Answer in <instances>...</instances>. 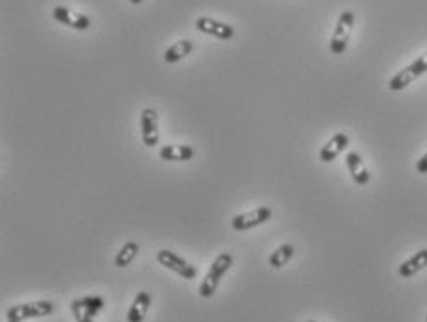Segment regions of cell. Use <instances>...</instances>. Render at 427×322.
<instances>
[{"label": "cell", "instance_id": "cell-1", "mask_svg": "<svg viewBox=\"0 0 427 322\" xmlns=\"http://www.w3.org/2000/svg\"><path fill=\"white\" fill-rule=\"evenodd\" d=\"M233 265V256L227 252L218 254L215 258V261L211 263L209 270H207L206 278L202 280L200 286V296L202 298H211L216 293L218 286H220L222 278L226 275L227 270L232 269Z\"/></svg>", "mask_w": 427, "mask_h": 322}, {"label": "cell", "instance_id": "cell-2", "mask_svg": "<svg viewBox=\"0 0 427 322\" xmlns=\"http://www.w3.org/2000/svg\"><path fill=\"white\" fill-rule=\"evenodd\" d=\"M354 22H355L354 11L346 10L338 15L335 30H333L331 41H329V50H331L335 56H340V54L346 52L350 37H352V30H354Z\"/></svg>", "mask_w": 427, "mask_h": 322}, {"label": "cell", "instance_id": "cell-3", "mask_svg": "<svg viewBox=\"0 0 427 322\" xmlns=\"http://www.w3.org/2000/svg\"><path fill=\"white\" fill-rule=\"evenodd\" d=\"M54 313V304L48 300L27 302V304H17L6 312V321H27V319H41L48 317Z\"/></svg>", "mask_w": 427, "mask_h": 322}, {"label": "cell", "instance_id": "cell-4", "mask_svg": "<svg viewBox=\"0 0 427 322\" xmlns=\"http://www.w3.org/2000/svg\"><path fill=\"white\" fill-rule=\"evenodd\" d=\"M427 73V52L422 54L420 58H417L412 64H409L407 67L396 73L394 76L389 82V89L391 91H403L409 84H412L414 80H418L420 76Z\"/></svg>", "mask_w": 427, "mask_h": 322}, {"label": "cell", "instance_id": "cell-5", "mask_svg": "<svg viewBox=\"0 0 427 322\" xmlns=\"http://www.w3.org/2000/svg\"><path fill=\"white\" fill-rule=\"evenodd\" d=\"M158 263L163 265L165 269L172 270V272H176L178 276H181L183 280H195L196 278V269L193 267V265L189 263V261H185L181 256H178L176 252H172V250H159L158 252Z\"/></svg>", "mask_w": 427, "mask_h": 322}, {"label": "cell", "instance_id": "cell-6", "mask_svg": "<svg viewBox=\"0 0 427 322\" xmlns=\"http://www.w3.org/2000/svg\"><path fill=\"white\" fill-rule=\"evenodd\" d=\"M270 217H272L270 207H257V210H252L248 213H239V215L233 217L232 228L237 232H246V230H252V228L261 226L267 221H270Z\"/></svg>", "mask_w": 427, "mask_h": 322}, {"label": "cell", "instance_id": "cell-7", "mask_svg": "<svg viewBox=\"0 0 427 322\" xmlns=\"http://www.w3.org/2000/svg\"><path fill=\"white\" fill-rule=\"evenodd\" d=\"M141 138L144 147L148 148H153L159 145L158 111L152 110V108H147L141 113Z\"/></svg>", "mask_w": 427, "mask_h": 322}, {"label": "cell", "instance_id": "cell-8", "mask_svg": "<svg viewBox=\"0 0 427 322\" xmlns=\"http://www.w3.org/2000/svg\"><path fill=\"white\" fill-rule=\"evenodd\" d=\"M52 17L59 24H65V27L73 28V30H80V32H85L91 28V19L84 13H76V11L65 8V6H56L52 10Z\"/></svg>", "mask_w": 427, "mask_h": 322}, {"label": "cell", "instance_id": "cell-9", "mask_svg": "<svg viewBox=\"0 0 427 322\" xmlns=\"http://www.w3.org/2000/svg\"><path fill=\"white\" fill-rule=\"evenodd\" d=\"M195 27L198 28V32L206 34V36H213L216 39H222V41H227L232 39L235 30L230 24H224L220 21H215L211 17H198L195 22Z\"/></svg>", "mask_w": 427, "mask_h": 322}, {"label": "cell", "instance_id": "cell-10", "mask_svg": "<svg viewBox=\"0 0 427 322\" xmlns=\"http://www.w3.org/2000/svg\"><path fill=\"white\" fill-rule=\"evenodd\" d=\"M348 145H350V138L346 133H335V136L322 147L320 161H324V163H331L333 159H337L338 156L346 150Z\"/></svg>", "mask_w": 427, "mask_h": 322}, {"label": "cell", "instance_id": "cell-11", "mask_svg": "<svg viewBox=\"0 0 427 322\" xmlns=\"http://www.w3.org/2000/svg\"><path fill=\"white\" fill-rule=\"evenodd\" d=\"M152 304V295L147 291H141L139 295H135L132 306L128 309V322H142L147 319V313Z\"/></svg>", "mask_w": 427, "mask_h": 322}, {"label": "cell", "instance_id": "cell-12", "mask_svg": "<svg viewBox=\"0 0 427 322\" xmlns=\"http://www.w3.org/2000/svg\"><path fill=\"white\" fill-rule=\"evenodd\" d=\"M159 158L163 161H189L195 158V148L189 145H165L159 148Z\"/></svg>", "mask_w": 427, "mask_h": 322}, {"label": "cell", "instance_id": "cell-13", "mask_svg": "<svg viewBox=\"0 0 427 322\" xmlns=\"http://www.w3.org/2000/svg\"><path fill=\"white\" fill-rule=\"evenodd\" d=\"M426 267H427V249H422V250H418L412 258H409L407 261H403V263L400 265L398 275H400L401 278L409 280V278H412L414 275H418V272L426 269Z\"/></svg>", "mask_w": 427, "mask_h": 322}, {"label": "cell", "instance_id": "cell-14", "mask_svg": "<svg viewBox=\"0 0 427 322\" xmlns=\"http://www.w3.org/2000/svg\"><path fill=\"white\" fill-rule=\"evenodd\" d=\"M346 165H348L350 176L354 178V182L357 185H366L370 182V173L368 169L364 167V161L361 158V154L357 152H350L346 156Z\"/></svg>", "mask_w": 427, "mask_h": 322}, {"label": "cell", "instance_id": "cell-15", "mask_svg": "<svg viewBox=\"0 0 427 322\" xmlns=\"http://www.w3.org/2000/svg\"><path fill=\"white\" fill-rule=\"evenodd\" d=\"M104 307V298L98 295H91V296H84V298H76L70 304V309L80 313H87L91 317H96V313L100 312Z\"/></svg>", "mask_w": 427, "mask_h": 322}, {"label": "cell", "instance_id": "cell-16", "mask_svg": "<svg viewBox=\"0 0 427 322\" xmlns=\"http://www.w3.org/2000/svg\"><path fill=\"white\" fill-rule=\"evenodd\" d=\"M193 50H195V43L190 41V39H181V41L174 43L172 47L165 50L163 59L167 64H178L183 58H187Z\"/></svg>", "mask_w": 427, "mask_h": 322}, {"label": "cell", "instance_id": "cell-17", "mask_svg": "<svg viewBox=\"0 0 427 322\" xmlns=\"http://www.w3.org/2000/svg\"><path fill=\"white\" fill-rule=\"evenodd\" d=\"M292 256H294V247L289 243H285L270 254L269 263L272 265L274 269H281V267H285V265L289 263L290 259H292Z\"/></svg>", "mask_w": 427, "mask_h": 322}, {"label": "cell", "instance_id": "cell-18", "mask_svg": "<svg viewBox=\"0 0 427 322\" xmlns=\"http://www.w3.org/2000/svg\"><path fill=\"white\" fill-rule=\"evenodd\" d=\"M137 254H139V244L135 243V241H128V243H124V247L117 252L115 265L119 269H124V267H128V265L132 263L133 259L137 258Z\"/></svg>", "mask_w": 427, "mask_h": 322}, {"label": "cell", "instance_id": "cell-19", "mask_svg": "<svg viewBox=\"0 0 427 322\" xmlns=\"http://www.w3.org/2000/svg\"><path fill=\"white\" fill-rule=\"evenodd\" d=\"M417 170L420 175H427V152L417 161Z\"/></svg>", "mask_w": 427, "mask_h": 322}, {"label": "cell", "instance_id": "cell-20", "mask_svg": "<svg viewBox=\"0 0 427 322\" xmlns=\"http://www.w3.org/2000/svg\"><path fill=\"white\" fill-rule=\"evenodd\" d=\"M73 315H74V319H76V322H95V321H93L95 317H91V315H87V313L74 312Z\"/></svg>", "mask_w": 427, "mask_h": 322}, {"label": "cell", "instance_id": "cell-21", "mask_svg": "<svg viewBox=\"0 0 427 322\" xmlns=\"http://www.w3.org/2000/svg\"><path fill=\"white\" fill-rule=\"evenodd\" d=\"M128 2H130V4H141L142 0H128Z\"/></svg>", "mask_w": 427, "mask_h": 322}, {"label": "cell", "instance_id": "cell-22", "mask_svg": "<svg viewBox=\"0 0 427 322\" xmlns=\"http://www.w3.org/2000/svg\"><path fill=\"white\" fill-rule=\"evenodd\" d=\"M6 322H21V321H6Z\"/></svg>", "mask_w": 427, "mask_h": 322}, {"label": "cell", "instance_id": "cell-23", "mask_svg": "<svg viewBox=\"0 0 427 322\" xmlns=\"http://www.w3.org/2000/svg\"><path fill=\"white\" fill-rule=\"evenodd\" d=\"M307 322H317V321H307Z\"/></svg>", "mask_w": 427, "mask_h": 322}, {"label": "cell", "instance_id": "cell-24", "mask_svg": "<svg viewBox=\"0 0 427 322\" xmlns=\"http://www.w3.org/2000/svg\"><path fill=\"white\" fill-rule=\"evenodd\" d=\"M426 322H427V315H426Z\"/></svg>", "mask_w": 427, "mask_h": 322}]
</instances>
